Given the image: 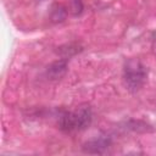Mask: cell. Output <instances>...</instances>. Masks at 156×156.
I'll use <instances>...</instances> for the list:
<instances>
[{
  "mask_svg": "<svg viewBox=\"0 0 156 156\" xmlns=\"http://www.w3.org/2000/svg\"><path fill=\"white\" fill-rule=\"evenodd\" d=\"M93 121V112L89 105H80L74 111H65L58 118V128L62 132L72 133L87 129Z\"/></svg>",
  "mask_w": 156,
  "mask_h": 156,
  "instance_id": "1",
  "label": "cell"
},
{
  "mask_svg": "<svg viewBox=\"0 0 156 156\" xmlns=\"http://www.w3.org/2000/svg\"><path fill=\"white\" fill-rule=\"evenodd\" d=\"M147 78V68L139 58H129L123 66V82L127 89L135 93L143 88Z\"/></svg>",
  "mask_w": 156,
  "mask_h": 156,
  "instance_id": "2",
  "label": "cell"
},
{
  "mask_svg": "<svg viewBox=\"0 0 156 156\" xmlns=\"http://www.w3.org/2000/svg\"><path fill=\"white\" fill-rule=\"evenodd\" d=\"M111 145V136L110 135H99L90 140H88L85 144H83V150L88 154H104Z\"/></svg>",
  "mask_w": 156,
  "mask_h": 156,
  "instance_id": "3",
  "label": "cell"
},
{
  "mask_svg": "<svg viewBox=\"0 0 156 156\" xmlns=\"http://www.w3.org/2000/svg\"><path fill=\"white\" fill-rule=\"evenodd\" d=\"M67 67H68L67 58H61V60L54 61L46 67V76L51 80L60 79L66 74Z\"/></svg>",
  "mask_w": 156,
  "mask_h": 156,
  "instance_id": "4",
  "label": "cell"
},
{
  "mask_svg": "<svg viewBox=\"0 0 156 156\" xmlns=\"http://www.w3.org/2000/svg\"><path fill=\"white\" fill-rule=\"evenodd\" d=\"M51 21L52 22H62L65 21L66 16H67V10L65 6L60 5V4H55L52 7H51Z\"/></svg>",
  "mask_w": 156,
  "mask_h": 156,
  "instance_id": "5",
  "label": "cell"
},
{
  "mask_svg": "<svg viewBox=\"0 0 156 156\" xmlns=\"http://www.w3.org/2000/svg\"><path fill=\"white\" fill-rule=\"evenodd\" d=\"M83 0H69V12L73 16H78L83 12Z\"/></svg>",
  "mask_w": 156,
  "mask_h": 156,
  "instance_id": "6",
  "label": "cell"
},
{
  "mask_svg": "<svg viewBox=\"0 0 156 156\" xmlns=\"http://www.w3.org/2000/svg\"><path fill=\"white\" fill-rule=\"evenodd\" d=\"M152 48H154V52H155V55H156V39H155V41H154V45H152Z\"/></svg>",
  "mask_w": 156,
  "mask_h": 156,
  "instance_id": "7",
  "label": "cell"
}]
</instances>
